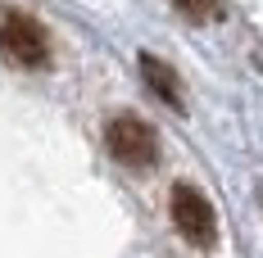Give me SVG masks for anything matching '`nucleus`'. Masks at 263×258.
Returning a JSON list of instances; mask_svg holds the SVG:
<instances>
[{
	"mask_svg": "<svg viewBox=\"0 0 263 258\" xmlns=\"http://www.w3.org/2000/svg\"><path fill=\"white\" fill-rule=\"evenodd\" d=\"M213 5H218V0H182V9L191 14V18H209Z\"/></svg>",
	"mask_w": 263,
	"mask_h": 258,
	"instance_id": "39448f33",
	"label": "nucleus"
},
{
	"mask_svg": "<svg viewBox=\"0 0 263 258\" xmlns=\"http://www.w3.org/2000/svg\"><path fill=\"white\" fill-rule=\"evenodd\" d=\"M109 154L118 158V163H127V168H150L159 158V136L155 127L145 123V118H136V113H118V118H109Z\"/></svg>",
	"mask_w": 263,
	"mask_h": 258,
	"instance_id": "f03ea898",
	"label": "nucleus"
},
{
	"mask_svg": "<svg viewBox=\"0 0 263 258\" xmlns=\"http://www.w3.org/2000/svg\"><path fill=\"white\" fill-rule=\"evenodd\" d=\"M173 227L182 231L186 245H195V249H209L213 235H218V217H213V204L195 190V186H177L173 190Z\"/></svg>",
	"mask_w": 263,
	"mask_h": 258,
	"instance_id": "7ed1b4c3",
	"label": "nucleus"
},
{
	"mask_svg": "<svg viewBox=\"0 0 263 258\" xmlns=\"http://www.w3.org/2000/svg\"><path fill=\"white\" fill-rule=\"evenodd\" d=\"M141 73L150 82V91H155L163 104H173V109H182V91H177V73L173 68H163L155 54H141Z\"/></svg>",
	"mask_w": 263,
	"mask_h": 258,
	"instance_id": "20e7f679",
	"label": "nucleus"
},
{
	"mask_svg": "<svg viewBox=\"0 0 263 258\" xmlns=\"http://www.w3.org/2000/svg\"><path fill=\"white\" fill-rule=\"evenodd\" d=\"M0 54L14 68H46L50 64V36L32 14L0 5Z\"/></svg>",
	"mask_w": 263,
	"mask_h": 258,
	"instance_id": "f257e3e1",
	"label": "nucleus"
}]
</instances>
